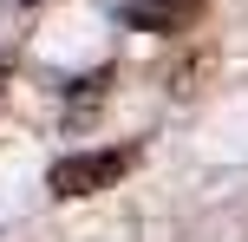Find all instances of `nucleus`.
Here are the masks:
<instances>
[{"label":"nucleus","mask_w":248,"mask_h":242,"mask_svg":"<svg viewBox=\"0 0 248 242\" xmlns=\"http://www.w3.org/2000/svg\"><path fill=\"white\" fill-rule=\"evenodd\" d=\"M131 164H137L131 144H111V151H72V157L52 164L46 183H52V196H98V190H111Z\"/></svg>","instance_id":"1"},{"label":"nucleus","mask_w":248,"mask_h":242,"mask_svg":"<svg viewBox=\"0 0 248 242\" xmlns=\"http://www.w3.org/2000/svg\"><path fill=\"white\" fill-rule=\"evenodd\" d=\"M209 13V0H124V26L137 33H189Z\"/></svg>","instance_id":"2"},{"label":"nucleus","mask_w":248,"mask_h":242,"mask_svg":"<svg viewBox=\"0 0 248 242\" xmlns=\"http://www.w3.org/2000/svg\"><path fill=\"white\" fill-rule=\"evenodd\" d=\"M0 79H7V59H0Z\"/></svg>","instance_id":"3"},{"label":"nucleus","mask_w":248,"mask_h":242,"mask_svg":"<svg viewBox=\"0 0 248 242\" xmlns=\"http://www.w3.org/2000/svg\"><path fill=\"white\" fill-rule=\"evenodd\" d=\"M26 7H39V0H26Z\"/></svg>","instance_id":"4"}]
</instances>
